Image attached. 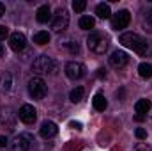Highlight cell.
Instances as JSON below:
<instances>
[{
  "instance_id": "obj_20",
  "label": "cell",
  "mask_w": 152,
  "mask_h": 151,
  "mask_svg": "<svg viewBox=\"0 0 152 151\" xmlns=\"http://www.w3.org/2000/svg\"><path fill=\"white\" fill-rule=\"evenodd\" d=\"M78 25H80V29L81 30H90V29H94V25H96V20L92 18V16H81L80 18V21H78Z\"/></svg>"
},
{
  "instance_id": "obj_13",
  "label": "cell",
  "mask_w": 152,
  "mask_h": 151,
  "mask_svg": "<svg viewBox=\"0 0 152 151\" xmlns=\"http://www.w3.org/2000/svg\"><path fill=\"white\" fill-rule=\"evenodd\" d=\"M36 20H37L39 23H48L51 20V9H50V5H41L39 7L37 13H36Z\"/></svg>"
},
{
  "instance_id": "obj_14",
  "label": "cell",
  "mask_w": 152,
  "mask_h": 151,
  "mask_svg": "<svg viewBox=\"0 0 152 151\" xmlns=\"http://www.w3.org/2000/svg\"><path fill=\"white\" fill-rule=\"evenodd\" d=\"M134 52H136L138 55H142V57H149V55H152V41L143 38V41L140 43V46H138Z\"/></svg>"
},
{
  "instance_id": "obj_10",
  "label": "cell",
  "mask_w": 152,
  "mask_h": 151,
  "mask_svg": "<svg viewBox=\"0 0 152 151\" xmlns=\"http://www.w3.org/2000/svg\"><path fill=\"white\" fill-rule=\"evenodd\" d=\"M129 21H131V14H129V11H126V9H122V11H118V13H115L113 18H112V27L113 29H126L127 25H129Z\"/></svg>"
},
{
  "instance_id": "obj_11",
  "label": "cell",
  "mask_w": 152,
  "mask_h": 151,
  "mask_svg": "<svg viewBox=\"0 0 152 151\" xmlns=\"http://www.w3.org/2000/svg\"><path fill=\"white\" fill-rule=\"evenodd\" d=\"M9 46H11V50H14V52H23L25 48H27V38H25V34H21V32H12L11 36H9Z\"/></svg>"
},
{
  "instance_id": "obj_27",
  "label": "cell",
  "mask_w": 152,
  "mask_h": 151,
  "mask_svg": "<svg viewBox=\"0 0 152 151\" xmlns=\"http://www.w3.org/2000/svg\"><path fill=\"white\" fill-rule=\"evenodd\" d=\"M30 55H32V50H27V48H25V53H23V57H21V61H27V59H28Z\"/></svg>"
},
{
  "instance_id": "obj_2",
  "label": "cell",
  "mask_w": 152,
  "mask_h": 151,
  "mask_svg": "<svg viewBox=\"0 0 152 151\" xmlns=\"http://www.w3.org/2000/svg\"><path fill=\"white\" fill-rule=\"evenodd\" d=\"M108 38L103 34V32H90V36L87 38V46L90 52L97 53V55H103L106 50H108Z\"/></svg>"
},
{
  "instance_id": "obj_3",
  "label": "cell",
  "mask_w": 152,
  "mask_h": 151,
  "mask_svg": "<svg viewBox=\"0 0 152 151\" xmlns=\"http://www.w3.org/2000/svg\"><path fill=\"white\" fill-rule=\"evenodd\" d=\"M28 94L34 98V100H42L44 96H46V91H48V87H46V82L41 78V76H32L30 80H28Z\"/></svg>"
},
{
  "instance_id": "obj_33",
  "label": "cell",
  "mask_w": 152,
  "mask_h": 151,
  "mask_svg": "<svg viewBox=\"0 0 152 151\" xmlns=\"http://www.w3.org/2000/svg\"><path fill=\"white\" fill-rule=\"evenodd\" d=\"M149 20H151V23H152V9H151V14H149Z\"/></svg>"
},
{
  "instance_id": "obj_21",
  "label": "cell",
  "mask_w": 152,
  "mask_h": 151,
  "mask_svg": "<svg viewBox=\"0 0 152 151\" xmlns=\"http://www.w3.org/2000/svg\"><path fill=\"white\" fill-rule=\"evenodd\" d=\"M83 96H85V91H83V87H75L71 93H69V100L73 101V103H80L81 100H83Z\"/></svg>"
},
{
  "instance_id": "obj_5",
  "label": "cell",
  "mask_w": 152,
  "mask_h": 151,
  "mask_svg": "<svg viewBox=\"0 0 152 151\" xmlns=\"http://www.w3.org/2000/svg\"><path fill=\"white\" fill-rule=\"evenodd\" d=\"M34 142V137L30 133H20L11 141V150L12 151H28Z\"/></svg>"
},
{
  "instance_id": "obj_9",
  "label": "cell",
  "mask_w": 152,
  "mask_h": 151,
  "mask_svg": "<svg viewBox=\"0 0 152 151\" xmlns=\"http://www.w3.org/2000/svg\"><path fill=\"white\" fill-rule=\"evenodd\" d=\"M18 115H20V119H21L25 124H32V123H36V119H37V110L34 109V105L25 103V105H21Z\"/></svg>"
},
{
  "instance_id": "obj_8",
  "label": "cell",
  "mask_w": 152,
  "mask_h": 151,
  "mask_svg": "<svg viewBox=\"0 0 152 151\" xmlns=\"http://www.w3.org/2000/svg\"><path fill=\"white\" fill-rule=\"evenodd\" d=\"M110 66L115 68V70H122V68H126L127 66V62H129V55L126 53V52H122V50H117L113 52L112 55H110Z\"/></svg>"
},
{
  "instance_id": "obj_19",
  "label": "cell",
  "mask_w": 152,
  "mask_h": 151,
  "mask_svg": "<svg viewBox=\"0 0 152 151\" xmlns=\"http://www.w3.org/2000/svg\"><path fill=\"white\" fill-rule=\"evenodd\" d=\"M134 110H136V114H140V115L147 114L149 110H151V101H149V100H145V98L138 100V101L134 103Z\"/></svg>"
},
{
  "instance_id": "obj_16",
  "label": "cell",
  "mask_w": 152,
  "mask_h": 151,
  "mask_svg": "<svg viewBox=\"0 0 152 151\" xmlns=\"http://www.w3.org/2000/svg\"><path fill=\"white\" fill-rule=\"evenodd\" d=\"M12 87H14L12 73L5 71V73L2 75V78H0V89H2V91H12Z\"/></svg>"
},
{
  "instance_id": "obj_29",
  "label": "cell",
  "mask_w": 152,
  "mask_h": 151,
  "mask_svg": "<svg viewBox=\"0 0 152 151\" xmlns=\"http://www.w3.org/2000/svg\"><path fill=\"white\" fill-rule=\"evenodd\" d=\"M69 126H71V128H76V130H80V128H81V123H76V121H71V123H69Z\"/></svg>"
},
{
  "instance_id": "obj_1",
  "label": "cell",
  "mask_w": 152,
  "mask_h": 151,
  "mask_svg": "<svg viewBox=\"0 0 152 151\" xmlns=\"http://www.w3.org/2000/svg\"><path fill=\"white\" fill-rule=\"evenodd\" d=\"M32 71L36 73V76L39 75H57L58 73V62L53 61L50 55H39L37 59L32 62Z\"/></svg>"
},
{
  "instance_id": "obj_12",
  "label": "cell",
  "mask_w": 152,
  "mask_h": 151,
  "mask_svg": "<svg viewBox=\"0 0 152 151\" xmlns=\"http://www.w3.org/2000/svg\"><path fill=\"white\" fill-rule=\"evenodd\" d=\"M39 133H41V137H44V139H51V137H55V135L58 133V126H57L53 121H44V123L41 124Z\"/></svg>"
},
{
  "instance_id": "obj_25",
  "label": "cell",
  "mask_w": 152,
  "mask_h": 151,
  "mask_svg": "<svg viewBox=\"0 0 152 151\" xmlns=\"http://www.w3.org/2000/svg\"><path fill=\"white\" fill-rule=\"evenodd\" d=\"M134 135H136V139L143 141V139H147V130H145V128H136Z\"/></svg>"
},
{
  "instance_id": "obj_30",
  "label": "cell",
  "mask_w": 152,
  "mask_h": 151,
  "mask_svg": "<svg viewBox=\"0 0 152 151\" xmlns=\"http://www.w3.org/2000/svg\"><path fill=\"white\" fill-rule=\"evenodd\" d=\"M4 14H5V5H4V4L0 2V18H2Z\"/></svg>"
},
{
  "instance_id": "obj_4",
  "label": "cell",
  "mask_w": 152,
  "mask_h": 151,
  "mask_svg": "<svg viewBox=\"0 0 152 151\" xmlns=\"http://www.w3.org/2000/svg\"><path fill=\"white\" fill-rule=\"evenodd\" d=\"M64 71H66L67 78H71V80H80V78H83V76L87 75L85 64H83V62H78V61H69V62L66 64Z\"/></svg>"
},
{
  "instance_id": "obj_6",
  "label": "cell",
  "mask_w": 152,
  "mask_h": 151,
  "mask_svg": "<svg viewBox=\"0 0 152 151\" xmlns=\"http://www.w3.org/2000/svg\"><path fill=\"white\" fill-rule=\"evenodd\" d=\"M67 25H69V13L66 9H58L55 18L51 20V29L55 32H62L67 29Z\"/></svg>"
},
{
  "instance_id": "obj_15",
  "label": "cell",
  "mask_w": 152,
  "mask_h": 151,
  "mask_svg": "<svg viewBox=\"0 0 152 151\" xmlns=\"http://www.w3.org/2000/svg\"><path fill=\"white\" fill-rule=\"evenodd\" d=\"M92 105H94V109H96L97 112H104V110H106V107H108V101H106L104 94L97 93V94L94 96V100H92Z\"/></svg>"
},
{
  "instance_id": "obj_32",
  "label": "cell",
  "mask_w": 152,
  "mask_h": 151,
  "mask_svg": "<svg viewBox=\"0 0 152 151\" xmlns=\"http://www.w3.org/2000/svg\"><path fill=\"white\" fill-rule=\"evenodd\" d=\"M4 53H5V50H4V46H2V44H0V59H2V57H4Z\"/></svg>"
},
{
  "instance_id": "obj_22",
  "label": "cell",
  "mask_w": 152,
  "mask_h": 151,
  "mask_svg": "<svg viewBox=\"0 0 152 151\" xmlns=\"http://www.w3.org/2000/svg\"><path fill=\"white\" fill-rule=\"evenodd\" d=\"M138 73L142 78H151L152 76V64L149 62H142L140 66H138Z\"/></svg>"
},
{
  "instance_id": "obj_28",
  "label": "cell",
  "mask_w": 152,
  "mask_h": 151,
  "mask_svg": "<svg viewBox=\"0 0 152 151\" xmlns=\"http://www.w3.org/2000/svg\"><path fill=\"white\" fill-rule=\"evenodd\" d=\"M4 146H7V137L0 135V148H4Z\"/></svg>"
},
{
  "instance_id": "obj_17",
  "label": "cell",
  "mask_w": 152,
  "mask_h": 151,
  "mask_svg": "<svg viewBox=\"0 0 152 151\" xmlns=\"http://www.w3.org/2000/svg\"><path fill=\"white\" fill-rule=\"evenodd\" d=\"M50 39H51V36H50V32H48V30H39V32L34 34V43L39 44V46L48 44V43H50Z\"/></svg>"
},
{
  "instance_id": "obj_7",
  "label": "cell",
  "mask_w": 152,
  "mask_h": 151,
  "mask_svg": "<svg viewBox=\"0 0 152 151\" xmlns=\"http://www.w3.org/2000/svg\"><path fill=\"white\" fill-rule=\"evenodd\" d=\"M142 41H143V38H142L140 34H136V32H124V34H120V38H118V43H120L122 46L131 48V50H136Z\"/></svg>"
},
{
  "instance_id": "obj_26",
  "label": "cell",
  "mask_w": 152,
  "mask_h": 151,
  "mask_svg": "<svg viewBox=\"0 0 152 151\" xmlns=\"http://www.w3.org/2000/svg\"><path fill=\"white\" fill-rule=\"evenodd\" d=\"M7 36H11V34H9V29H7L5 25H0V41L5 39Z\"/></svg>"
},
{
  "instance_id": "obj_31",
  "label": "cell",
  "mask_w": 152,
  "mask_h": 151,
  "mask_svg": "<svg viewBox=\"0 0 152 151\" xmlns=\"http://www.w3.org/2000/svg\"><path fill=\"white\" fill-rule=\"evenodd\" d=\"M104 75H106V71H104V70H99V73H97V76H99V78H103Z\"/></svg>"
},
{
  "instance_id": "obj_18",
  "label": "cell",
  "mask_w": 152,
  "mask_h": 151,
  "mask_svg": "<svg viewBox=\"0 0 152 151\" xmlns=\"http://www.w3.org/2000/svg\"><path fill=\"white\" fill-rule=\"evenodd\" d=\"M96 14L101 18V20H106V18H110L112 16V11H110V4H97V7H96Z\"/></svg>"
},
{
  "instance_id": "obj_24",
  "label": "cell",
  "mask_w": 152,
  "mask_h": 151,
  "mask_svg": "<svg viewBox=\"0 0 152 151\" xmlns=\"http://www.w3.org/2000/svg\"><path fill=\"white\" fill-rule=\"evenodd\" d=\"M66 46L69 48L71 53H80V44H78L76 41H69V43H66Z\"/></svg>"
},
{
  "instance_id": "obj_23",
  "label": "cell",
  "mask_w": 152,
  "mask_h": 151,
  "mask_svg": "<svg viewBox=\"0 0 152 151\" xmlns=\"http://www.w3.org/2000/svg\"><path fill=\"white\" fill-rule=\"evenodd\" d=\"M85 7H87V2H85V0H75V2H73V9H75L76 13L85 11Z\"/></svg>"
}]
</instances>
